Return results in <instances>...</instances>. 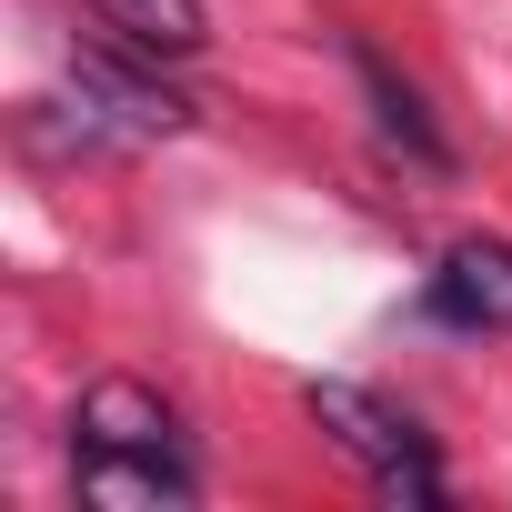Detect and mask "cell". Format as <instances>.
<instances>
[{
  "label": "cell",
  "mask_w": 512,
  "mask_h": 512,
  "mask_svg": "<svg viewBox=\"0 0 512 512\" xmlns=\"http://www.w3.org/2000/svg\"><path fill=\"white\" fill-rule=\"evenodd\" d=\"M71 492L101 512H191L201 472L151 382H91L71 412Z\"/></svg>",
  "instance_id": "obj_1"
},
{
  "label": "cell",
  "mask_w": 512,
  "mask_h": 512,
  "mask_svg": "<svg viewBox=\"0 0 512 512\" xmlns=\"http://www.w3.org/2000/svg\"><path fill=\"white\" fill-rule=\"evenodd\" d=\"M302 402H312V422H322V432H332V442L372 472V492H382V502L432 512V502L452 492V482H442V462H432V442H422V432H412L382 392H362V382H312Z\"/></svg>",
  "instance_id": "obj_2"
},
{
  "label": "cell",
  "mask_w": 512,
  "mask_h": 512,
  "mask_svg": "<svg viewBox=\"0 0 512 512\" xmlns=\"http://www.w3.org/2000/svg\"><path fill=\"white\" fill-rule=\"evenodd\" d=\"M71 91H81V141H181V131L201 121V111L161 81V61L131 51V41H91L81 71H71Z\"/></svg>",
  "instance_id": "obj_3"
},
{
  "label": "cell",
  "mask_w": 512,
  "mask_h": 512,
  "mask_svg": "<svg viewBox=\"0 0 512 512\" xmlns=\"http://www.w3.org/2000/svg\"><path fill=\"white\" fill-rule=\"evenodd\" d=\"M422 312L452 322V332H512V241L462 231L432 262V282H422Z\"/></svg>",
  "instance_id": "obj_4"
},
{
  "label": "cell",
  "mask_w": 512,
  "mask_h": 512,
  "mask_svg": "<svg viewBox=\"0 0 512 512\" xmlns=\"http://www.w3.org/2000/svg\"><path fill=\"white\" fill-rule=\"evenodd\" d=\"M342 61H352V81H362V101H372V131H382L412 171H452V141H442V121L422 111V91H412L372 41H342Z\"/></svg>",
  "instance_id": "obj_5"
},
{
  "label": "cell",
  "mask_w": 512,
  "mask_h": 512,
  "mask_svg": "<svg viewBox=\"0 0 512 512\" xmlns=\"http://www.w3.org/2000/svg\"><path fill=\"white\" fill-rule=\"evenodd\" d=\"M81 11L101 21V41H131V51H151V61L211 51V11H201V0H81Z\"/></svg>",
  "instance_id": "obj_6"
}]
</instances>
